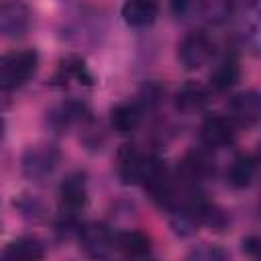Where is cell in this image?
Masks as SVG:
<instances>
[{
	"label": "cell",
	"instance_id": "obj_1",
	"mask_svg": "<svg viewBox=\"0 0 261 261\" xmlns=\"http://www.w3.org/2000/svg\"><path fill=\"white\" fill-rule=\"evenodd\" d=\"M39 65V55L31 49L27 51H14L4 57H0V88L12 90L29 82Z\"/></svg>",
	"mask_w": 261,
	"mask_h": 261
},
{
	"label": "cell",
	"instance_id": "obj_2",
	"mask_svg": "<svg viewBox=\"0 0 261 261\" xmlns=\"http://www.w3.org/2000/svg\"><path fill=\"white\" fill-rule=\"evenodd\" d=\"M216 53V43L204 31H194L184 37L177 47V59L186 69H200L212 61Z\"/></svg>",
	"mask_w": 261,
	"mask_h": 261
},
{
	"label": "cell",
	"instance_id": "obj_3",
	"mask_svg": "<svg viewBox=\"0 0 261 261\" xmlns=\"http://www.w3.org/2000/svg\"><path fill=\"white\" fill-rule=\"evenodd\" d=\"M31 29V10L20 0L0 2V37L20 39Z\"/></svg>",
	"mask_w": 261,
	"mask_h": 261
},
{
	"label": "cell",
	"instance_id": "obj_4",
	"mask_svg": "<svg viewBox=\"0 0 261 261\" xmlns=\"http://www.w3.org/2000/svg\"><path fill=\"white\" fill-rule=\"evenodd\" d=\"M59 163V153L51 145H37L31 147L22 157V171L27 177L41 181L47 175L53 173V169Z\"/></svg>",
	"mask_w": 261,
	"mask_h": 261
},
{
	"label": "cell",
	"instance_id": "obj_5",
	"mask_svg": "<svg viewBox=\"0 0 261 261\" xmlns=\"http://www.w3.org/2000/svg\"><path fill=\"white\" fill-rule=\"evenodd\" d=\"M80 245L92 257H106L114 247V239L106 224L88 222L80 228Z\"/></svg>",
	"mask_w": 261,
	"mask_h": 261
},
{
	"label": "cell",
	"instance_id": "obj_6",
	"mask_svg": "<svg viewBox=\"0 0 261 261\" xmlns=\"http://www.w3.org/2000/svg\"><path fill=\"white\" fill-rule=\"evenodd\" d=\"M200 135H202V141H204L206 147L220 149V147H226V145L232 143V139H234V126H232L230 118L220 116V114H212V116H208L202 122Z\"/></svg>",
	"mask_w": 261,
	"mask_h": 261
},
{
	"label": "cell",
	"instance_id": "obj_7",
	"mask_svg": "<svg viewBox=\"0 0 261 261\" xmlns=\"http://www.w3.org/2000/svg\"><path fill=\"white\" fill-rule=\"evenodd\" d=\"M147 159L149 157H145L133 145H122L118 151V157H116V169H118L120 179L124 184H139L143 179Z\"/></svg>",
	"mask_w": 261,
	"mask_h": 261
},
{
	"label": "cell",
	"instance_id": "obj_8",
	"mask_svg": "<svg viewBox=\"0 0 261 261\" xmlns=\"http://www.w3.org/2000/svg\"><path fill=\"white\" fill-rule=\"evenodd\" d=\"M228 108H230L232 118L239 124L249 126V124H255L259 120V116H261V98H259V94L255 90H247V92L237 94L230 100Z\"/></svg>",
	"mask_w": 261,
	"mask_h": 261
},
{
	"label": "cell",
	"instance_id": "obj_9",
	"mask_svg": "<svg viewBox=\"0 0 261 261\" xmlns=\"http://www.w3.org/2000/svg\"><path fill=\"white\" fill-rule=\"evenodd\" d=\"M159 6L155 0H126L122 4V18L135 29H143L155 22Z\"/></svg>",
	"mask_w": 261,
	"mask_h": 261
},
{
	"label": "cell",
	"instance_id": "obj_10",
	"mask_svg": "<svg viewBox=\"0 0 261 261\" xmlns=\"http://www.w3.org/2000/svg\"><path fill=\"white\" fill-rule=\"evenodd\" d=\"M61 202L67 210H80L88 200V188H86V175L82 171L69 173L59 188Z\"/></svg>",
	"mask_w": 261,
	"mask_h": 261
},
{
	"label": "cell",
	"instance_id": "obj_11",
	"mask_svg": "<svg viewBox=\"0 0 261 261\" xmlns=\"http://www.w3.org/2000/svg\"><path fill=\"white\" fill-rule=\"evenodd\" d=\"M206 102H208V90L198 82H186L175 92V108L184 114L202 110L206 106Z\"/></svg>",
	"mask_w": 261,
	"mask_h": 261
},
{
	"label": "cell",
	"instance_id": "obj_12",
	"mask_svg": "<svg viewBox=\"0 0 261 261\" xmlns=\"http://www.w3.org/2000/svg\"><path fill=\"white\" fill-rule=\"evenodd\" d=\"M4 259H20V261H35V259H43L45 257V249L37 239L31 237H22L16 239L12 243L6 245V249L2 251Z\"/></svg>",
	"mask_w": 261,
	"mask_h": 261
},
{
	"label": "cell",
	"instance_id": "obj_13",
	"mask_svg": "<svg viewBox=\"0 0 261 261\" xmlns=\"http://www.w3.org/2000/svg\"><path fill=\"white\" fill-rule=\"evenodd\" d=\"M110 122H112V128L120 135H128L133 133L139 122H141V110L137 104H130V102H122L118 106L112 108L110 112Z\"/></svg>",
	"mask_w": 261,
	"mask_h": 261
},
{
	"label": "cell",
	"instance_id": "obj_14",
	"mask_svg": "<svg viewBox=\"0 0 261 261\" xmlns=\"http://www.w3.org/2000/svg\"><path fill=\"white\" fill-rule=\"evenodd\" d=\"M116 247L126 257H147L151 253V239L141 230H126L118 234Z\"/></svg>",
	"mask_w": 261,
	"mask_h": 261
},
{
	"label": "cell",
	"instance_id": "obj_15",
	"mask_svg": "<svg viewBox=\"0 0 261 261\" xmlns=\"http://www.w3.org/2000/svg\"><path fill=\"white\" fill-rule=\"evenodd\" d=\"M239 75H241V67H239V61H237V57H224L218 65H216V69L212 71V75H210V82H212V86L216 88V90H228V88H232L237 82H239Z\"/></svg>",
	"mask_w": 261,
	"mask_h": 261
},
{
	"label": "cell",
	"instance_id": "obj_16",
	"mask_svg": "<svg viewBox=\"0 0 261 261\" xmlns=\"http://www.w3.org/2000/svg\"><path fill=\"white\" fill-rule=\"evenodd\" d=\"M181 169L186 173L188 179H204L206 175H210L214 171V161L210 159V155L206 151H192L184 163H181Z\"/></svg>",
	"mask_w": 261,
	"mask_h": 261
},
{
	"label": "cell",
	"instance_id": "obj_17",
	"mask_svg": "<svg viewBox=\"0 0 261 261\" xmlns=\"http://www.w3.org/2000/svg\"><path fill=\"white\" fill-rule=\"evenodd\" d=\"M253 175H255V159L251 155H239L226 171V179L234 188H247Z\"/></svg>",
	"mask_w": 261,
	"mask_h": 261
},
{
	"label": "cell",
	"instance_id": "obj_18",
	"mask_svg": "<svg viewBox=\"0 0 261 261\" xmlns=\"http://www.w3.org/2000/svg\"><path fill=\"white\" fill-rule=\"evenodd\" d=\"M196 4L200 14L212 24H222L232 14V0H196Z\"/></svg>",
	"mask_w": 261,
	"mask_h": 261
},
{
	"label": "cell",
	"instance_id": "obj_19",
	"mask_svg": "<svg viewBox=\"0 0 261 261\" xmlns=\"http://www.w3.org/2000/svg\"><path fill=\"white\" fill-rule=\"evenodd\" d=\"M190 259H204V261H216V259H226V253L216 249V247H210V245H204L200 249H194L190 253Z\"/></svg>",
	"mask_w": 261,
	"mask_h": 261
},
{
	"label": "cell",
	"instance_id": "obj_20",
	"mask_svg": "<svg viewBox=\"0 0 261 261\" xmlns=\"http://www.w3.org/2000/svg\"><path fill=\"white\" fill-rule=\"evenodd\" d=\"M171 6L177 16H184V14L192 12V8L196 6V0H171Z\"/></svg>",
	"mask_w": 261,
	"mask_h": 261
},
{
	"label": "cell",
	"instance_id": "obj_21",
	"mask_svg": "<svg viewBox=\"0 0 261 261\" xmlns=\"http://www.w3.org/2000/svg\"><path fill=\"white\" fill-rule=\"evenodd\" d=\"M257 245H259V241H257L255 237H251V239H245V241H243V249H247L251 255H257Z\"/></svg>",
	"mask_w": 261,
	"mask_h": 261
},
{
	"label": "cell",
	"instance_id": "obj_22",
	"mask_svg": "<svg viewBox=\"0 0 261 261\" xmlns=\"http://www.w3.org/2000/svg\"><path fill=\"white\" fill-rule=\"evenodd\" d=\"M2 135H4V120H2V116H0V139H2Z\"/></svg>",
	"mask_w": 261,
	"mask_h": 261
}]
</instances>
